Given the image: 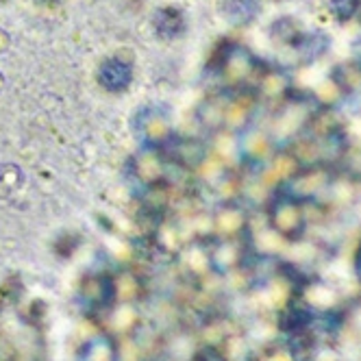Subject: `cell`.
Segmentation results:
<instances>
[{"label": "cell", "mask_w": 361, "mask_h": 361, "mask_svg": "<svg viewBox=\"0 0 361 361\" xmlns=\"http://www.w3.org/2000/svg\"><path fill=\"white\" fill-rule=\"evenodd\" d=\"M128 78H131V70L122 61H107L101 70V81L111 90L124 87L128 83Z\"/></svg>", "instance_id": "6da1fadb"}]
</instances>
